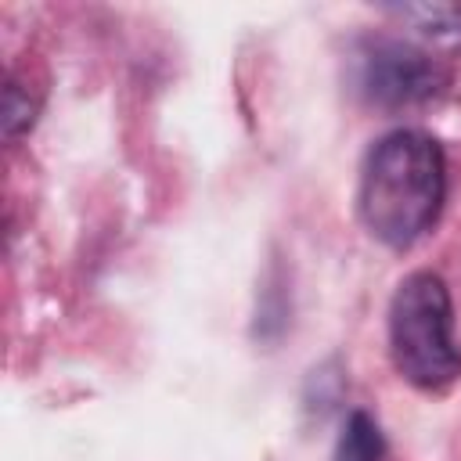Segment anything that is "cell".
Segmentation results:
<instances>
[{
  "mask_svg": "<svg viewBox=\"0 0 461 461\" xmlns=\"http://www.w3.org/2000/svg\"><path fill=\"white\" fill-rule=\"evenodd\" d=\"M389 353L396 371L425 393H443L461 378L454 306L439 274L414 270L396 285L389 303Z\"/></svg>",
  "mask_w": 461,
  "mask_h": 461,
  "instance_id": "obj_2",
  "label": "cell"
},
{
  "mask_svg": "<svg viewBox=\"0 0 461 461\" xmlns=\"http://www.w3.org/2000/svg\"><path fill=\"white\" fill-rule=\"evenodd\" d=\"M360 86L378 104H418L447 86V72L436 58L407 43L371 40L360 50Z\"/></svg>",
  "mask_w": 461,
  "mask_h": 461,
  "instance_id": "obj_3",
  "label": "cell"
},
{
  "mask_svg": "<svg viewBox=\"0 0 461 461\" xmlns=\"http://www.w3.org/2000/svg\"><path fill=\"white\" fill-rule=\"evenodd\" d=\"M385 11L418 29L425 40L461 47V4H393Z\"/></svg>",
  "mask_w": 461,
  "mask_h": 461,
  "instance_id": "obj_4",
  "label": "cell"
},
{
  "mask_svg": "<svg viewBox=\"0 0 461 461\" xmlns=\"http://www.w3.org/2000/svg\"><path fill=\"white\" fill-rule=\"evenodd\" d=\"M443 194L447 162L439 140L421 130H396L364 158L357 212L371 238L389 249H407L436 223Z\"/></svg>",
  "mask_w": 461,
  "mask_h": 461,
  "instance_id": "obj_1",
  "label": "cell"
},
{
  "mask_svg": "<svg viewBox=\"0 0 461 461\" xmlns=\"http://www.w3.org/2000/svg\"><path fill=\"white\" fill-rule=\"evenodd\" d=\"M382 454H385V443H382L378 421L364 411H353L342 425L331 461H382Z\"/></svg>",
  "mask_w": 461,
  "mask_h": 461,
  "instance_id": "obj_5",
  "label": "cell"
},
{
  "mask_svg": "<svg viewBox=\"0 0 461 461\" xmlns=\"http://www.w3.org/2000/svg\"><path fill=\"white\" fill-rule=\"evenodd\" d=\"M36 112H40V97L29 94V86L11 76L7 86H4V133L7 137L25 133L36 122Z\"/></svg>",
  "mask_w": 461,
  "mask_h": 461,
  "instance_id": "obj_6",
  "label": "cell"
}]
</instances>
